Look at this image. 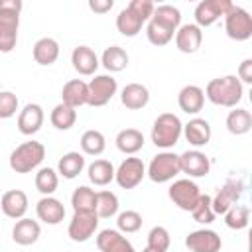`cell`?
I'll return each mask as SVG.
<instances>
[{
  "mask_svg": "<svg viewBox=\"0 0 252 252\" xmlns=\"http://www.w3.org/2000/svg\"><path fill=\"white\" fill-rule=\"evenodd\" d=\"M203 93L213 104L234 108L242 100L244 89H242V83L236 79V75H224V77H217L209 81Z\"/></svg>",
  "mask_w": 252,
  "mask_h": 252,
  "instance_id": "obj_1",
  "label": "cell"
},
{
  "mask_svg": "<svg viewBox=\"0 0 252 252\" xmlns=\"http://www.w3.org/2000/svg\"><path fill=\"white\" fill-rule=\"evenodd\" d=\"M22 6V0H0V53L16 47Z\"/></svg>",
  "mask_w": 252,
  "mask_h": 252,
  "instance_id": "obj_2",
  "label": "cell"
},
{
  "mask_svg": "<svg viewBox=\"0 0 252 252\" xmlns=\"http://www.w3.org/2000/svg\"><path fill=\"white\" fill-rule=\"evenodd\" d=\"M183 134V124L177 114L173 112H161L152 126V142L158 148H173Z\"/></svg>",
  "mask_w": 252,
  "mask_h": 252,
  "instance_id": "obj_3",
  "label": "cell"
},
{
  "mask_svg": "<svg viewBox=\"0 0 252 252\" xmlns=\"http://www.w3.org/2000/svg\"><path fill=\"white\" fill-rule=\"evenodd\" d=\"M43 158H45V148L41 142L35 140L24 142L10 154V169L16 173H30L43 161Z\"/></svg>",
  "mask_w": 252,
  "mask_h": 252,
  "instance_id": "obj_4",
  "label": "cell"
},
{
  "mask_svg": "<svg viewBox=\"0 0 252 252\" xmlns=\"http://www.w3.org/2000/svg\"><path fill=\"white\" fill-rule=\"evenodd\" d=\"M146 173H148V177L154 183H167V181H171L177 173H181L179 156L173 154V152H161V154L154 156Z\"/></svg>",
  "mask_w": 252,
  "mask_h": 252,
  "instance_id": "obj_5",
  "label": "cell"
},
{
  "mask_svg": "<svg viewBox=\"0 0 252 252\" xmlns=\"http://www.w3.org/2000/svg\"><path fill=\"white\" fill-rule=\"evenodd\" d=\"M224 30L230 39L246 41L252 37V16L244 8L232 4L230 10L224 14Z\"/></svg>",
  "mask_w": 252,
  "mask_h": 252,
  "instance_id": "obj_6",
  "label": "cell"
},
{
  "mask_svg": "<svg viewBox=\"0 0 252 252\" xmlns=\"http://www.w3.org/2000/svg\"><path fill=\"white\" fill-rule=\"evenodd\" d=\"M244 193V183L240 177H228L226 183L219 189V193L211 199V207L215 215H224Z\"/></svg>",
  "mask_w": 252,
  "mask_h": 252,
  "instance_id": "obj_7",
  "label": "cell"
},
{
  "mask_svg": "<svg viewBox=\"0 0 252 252\" xmlns=\"http://www.w3.org/2000/svg\"><path fill=\"white\" fill-rule=\"evenodd\" d=\"M89 85V106H104L118 91V83L110 75H96Z\"/></svg>",
  "mask_w": 252,
  "mask_h": 252,
  "instance_id": "obj_8",
  "label": "cell"
},
{
  "mask_svg": "<svg viewBox=\"0 0 252 252\" xmlns=\"http://www.w3.org/2000/svg\"><path fill=\"white\" fill-rule=\"evenodd\" d=\"M199 197H201V191H199L197 183L191 181V179H177L169 187V199L181 211H189L191 213V209L197 205Z\"/></svg>",
  "mask_w": 252,
  "mask_h": 252,
  "instance_id": "obj_9",
  "label": "cell"
},
{
  "mask_svg": "<svg viewBox=\"0 0 252 252\" xmlns=\"http://www.w3.org/2000/svg\"><path fill=\"white\" fill-rule=\"evenodd\" d=\"M144 175H146V165L140 158H126L114 171V179L122 189H134L138 183H142Z\"/></svg>",
  "mask_w": 252,
  "mask_h": 252,
  "instance_id": "obj_10",
  "label": "cell"
},
{
  "mask_svg": "<svg viewBox=\"0 0 252 252\" xmlns=\"http://www.w3.org/2000/svg\"><path fill=\"white\" fill-rule=\"evenodd\" d=\"M230 0H203L195 8V26L207 28L213 26L220 16H224L230 10Z\"/></svg>",
  "mask_w": 252,
  "mask_h": 252,
  "instance_id": "obj_11",
  "label": "cell"
},
{
  "mask_svg": "<svg viewBox=\"0 0 252 252\" xmlns=\"http://www.w3.org/2000/svg\"><path fill=\"white\" fill-rule=\"evenodd\" d=\"M98 226V217L96 213H75L69 226L67 234L73 242H87Z\"/></svg>",
  "mask_w": 252,
  "mask_h": 252,
  "instance_id": "obj_12",
  "label": "cell"
},
{
  "mask_svg": "<svg viewBox=\"0 0 252 252\" xmlns=\"http://www.w3.org/2000/svg\"><path fill=\"white\" fill-rule=\"evenodd\" d=\"M185 246L191 252H220L222 240L220 236L211 228H199L187 234Z\"/></svg>",
  "mask_w": 252,
  "mask_h": 252,
  "instance_id": "obj_13",
  "label": "cell"
},
{
  "mask_svg": "<svg viewBox=\"0 0 252 252\" xmlns=\"http://www.w3.org/2000/svg\"><path fill=\"white\" fill-rule=\"evenodd\" d=\"M179 167L189 177H205L211 171V159L199 150H187L179 156Z\"/></svg>",
  "mask_w": 252,
  "mask_h": 252,
  "instance_id": "obj_14",
  "label": "cell"
},
{
  "mask_svg": "<svg viewBox=\"0 0 252 252\" xmlns=\"http://www.w3.org/2000/svg\"><path fill=\"white\" fill-rule=\"evenodd\" d=\"M96 246L100 252H136L132 242L114 228H104L96 236Z\"/></svg>",
  "mask_w": 252,
  "mask_h": 252,
  "instance_id": "obj_15",
  "label": "cell"
},
{
  "mask_svg": "<svg viewBox=\"0 0 252 252\" xmlns=\"http://www.w3.org/2000/svg\"><path fill=\"white\" fill-rule=\"evenodd\" d=\"M43 118H45L43 108L39 104H35V102H30L18 114V130L24 136H32L43 126Z\"/></svg>",
  "mask_w": 252,
  "mask_h": 252,
  "instance_id": "obj_16",
  "label": "cell"
},
{
  "mask_svg": "<svg viewBox=\"0 0 252 252\" xmlns=\"http://www.w3.org/2000/svg\"><path fill=\"white\" fill-rule=\"evenodd\" d=\"M0 209L8 219H24L28 211V195L22 189H10L0 199Z\"/></svg>",
  "mask_w": 252,
  "mask_h": 252,
  "instance_id": "obj_17",
  "label": "cell"
},
{
  "mask_svg": "<svg viewBox=\"0 0 252 252\" xmlns=\"http://www.w3.org/2000/svg\"><path fill=\"white\" fill-rule=\"evenodd\" d=\"M203 43V32L195 24L179 26L175 32V45L181 53H195Z\"/></svg>",
  "mask_w": 252,
  "mask_h": 252,
  "instance_id": "obj_18",
  "label": "cell"
},
{
  "mask_svg": "<svg viewBox=\"0 0 252 252\" xmlns=\"http://www.w3.org/2000/svg\"><path fill=\"white\" fill-rule=\"evenodd\" d=\"M35 213H37V219L43 220L45 224H59L63 219H65V207L59 199L55 197H41L35 205Z\"/></svg>",
  "mask_w": 252,
  "mask_h": 252,
  "instance_id": "obj_19",
  "label": "cell"
},
{
  "mask_svg": "<svg viewBox=\"0 0 252 252\" xmlns=\"http://www.w3.org/2000/svg\"><path fill=\"white\" fill-rule=\"evenodd\" d=\"M183 136L185 140L195 146V148H201V146H207L211 142V124L205 120V118H191L185 126H183Z\"/></svg>",
  "mask_w": 252,
  "mask_h": 252,
  "instance_id": "obj_20",
  "label": "cell"
},
{
  "mask_svg": "<svg viewBox=\"0 0 252 252\" xmlns=\"http://www.w3.org/2000/svg\"><path fill=\"white\" fill-rule=\"evenodd\" d=\"M89 100V85L81 79H71L63 85V91H61V102L69 104L71 108H79L83 104H87Z\"/></svg>",
  "mask_w": 252,
  "mask_h": 252,
  "instance_id": "obj_21",
  "label": "cell"
},
{
  "mask_svg": "<svg viewBox=\"0 0 252 252\" xmlns=\"http://www.w3.org/2000/svg\"><path fill=\"white\" fill-rule=\"evenodd\" d=\"M71 63L79 75H94L98 67V57L89 45H79L71 53Z\"/></svg>",
  "mask_w": 252,
  "mask_h": 252,
  "instance_id": "obj_22",
  "label": "cell"
},
{
  "mask_svg": "<svg viewBox=\"0 0 252 252\" xmlns=\"http://www.w3.org/2000/svg\"><path fill=\"white\" fill-rule=\"evenodd\" d=\"M41 234V228H39V222L37 220H32V219H18L14 228H12V238L16 244L20 246H30L33 242H37Z\"/></svg>",
  "mask_w": 252,
  "mask_h": 252,
  "instance_id": "obj_23",
  "label": "cell"
},
{
  "mask_svg": "<svg viewBox=\"0 0 252 252\" xmlns=\"http://www.w3.org/2000/svg\"><path fill=\"white\" fill-rule=\"evenodd\" d=\"M120 102L130 110H140L150 102V91L142 83H128L120 93Z\"/></svg>",
  "mask_w": 252,
  "mask_h": 252,
  "instance_id": "obj_24",
  "label": "cell"
},
{
  "mask_svg": "<svg viewBox=\"0 0 252 252\" xmlns=\"http://www.w3.org/2000/svg\"><path fill=\"white\" fill-rule=\"evenodd\" d=\"M179 108L187 114H197L205 104V93L197 85H185L177 94Z\"/></svg>",
  "mask_w": 252,
  "mask_h": 252,
  "instance_id": "obj_25",
  "label": "cell"
},
{
  "mask_svg": "<svg viewBox=\"0 0 252 252\" xmlns=\"http://www.w3.org/2000/svg\"><path fill=\"white\" fill-rule=\"evenodd\" d=\"M32 53H33V61L37 65H43V67L53 65L57 61V57H59V43L53 37H39L33 43V51Z\"/></svg>",
  "mask_w": 252,
  "mask_h": 252,
  "instance_id": "obj_26",
  "label": "cell"
},
{
  "mask_svg": "<svg viewBox=\"0 0 252 252\" xmlns=\"http://www.w3.org/2000/svg\"><path fill=\"white\" fill-rule=\"evenodd\" d=\"M144 142H146L144 134L140 130H136V128H124V130H120L116 134V148L122 154H128V156L140 152L144 148Z\"/></svg>",
  "mask_w": 252,
  "mask_h": 252,
  "instance_id": "obj_27",
  "label": "cell"
},
{
  "mask_svg": "<svg viewBox=\"0 0 252 252\" xmlns=\"http://www.w3.org/2000/svg\"><path fill=\"white\" fill-rule=\"evenodd\" d=\"M71 205L75 213H94L96 211V191L81 185L71 195Z\"/></svg>",
  "mask_w": 252,
  "mask_h": 252,
  "instance_id": "obj_28",
  "label": "cell"
},
{
  "mask_svg": "<svg viewBox=\"0 0 252 252\" xmlns=\"http://www.w3.org/2000/svg\"><path fill=\"white\" fill-rule=\"evenodd\" d=\"M100 63L104 65L106 71L110 73H118V71H124L128 67V53L126 49H122L120 45H110L102 51V57H100Z\"/></svg>",
  "mask_w": 252,
  "mask_h": 252,
  "instance_id": "obj_29",
  "label": "cell"
},
{
  "mask_svg": "<svg viewBox=\"0 0 252 252\" xmlns=\"http://www.w3.org/2000/svg\"><path fill=\"white\" fill-rule=\"evenodd\" d=\"M150 20L169 28L171 32H177V28L181 26V12H179V8H175L171 4H159L154 8V14Z\"/></svg>",
  "mask_w": 252,
  "mask_h": 252,
  "instance_id": "obj_30",
  "label": "cell"
},
{
  "mask_svg": "<svg viewBox=\"0 0 252 252\" xmlns=\"http://www.w3.org/2000/svg\"><path fill=\"white\" fill-rule=\"evenodd\" d=\"M252 128V114L246 108H234L226 116V130L234 136L248 134Z\"/></svg>",
  "mask_w": 252,
  "mask_h": 252,
  "instance_id": "obj_31",
  "label": "cell"
},
{
  "mask_svg": "<svg viewBox=\"0 0 252 252\" xmlns=\"http://www.w3.org/2000/svg\"><path fill=\"white\" fill-rule=\"evenodd\" d=\"M85 169V156L79 152H67L57 163V171L65 179H75L81 171Z\"/></svg>",
  "mask_w": 252,
  "mask_h": 252,
  "instance_id": "obj_32",
  "label": "cell"
},
{
  "mask_svg": "<svg viewBox=\"0 0 252 252\" xmlns=\"http://www.w3.org/2000/svg\"><path fill=\"white\" fill-rule=\"evenodd\" d=\"M89 179L91 183L102 187V185H108L112 179H114V165L108 161V159H94L91 165H89Z\"/></svg>",
  "mask_w": 252,
  "mask_h": 252,
  "instance_id": "obj_33",
  "label": "cell"
},
{
  "mask_svg": "<svg viewBox=\"0 0 252 252\" xmlns=\"http://www.w3.org/2000/svg\"><path fill=\"white\" fill-rule=\"evenodd\" d=\"M144 24H146V22H144L142 18H138V16H136L132 10H128V8L120 10V14L116 16V28H118V32H120L122 35H126V37L138 35Z\"/></svg>",
  "mask_w": 252,
  "mask_h": 252,
  "instance_id": "obj_34",
  "label": "cell"
},
{
  "mask_svg": "<svg viewBox=\"0 0 252 252\" xmlns=\"http://www.w3.org/2000/svg\"><path fill=\"white\" fill-rule=\"evenodd\" d=\"M49 120H51V124H53L57 130H69V128H73L75 122H77V110L71 108V106L65 104V102H59L57 106H53V110H51V114H49Z\"/></svg>",
  "mask_w": 252,
  "mask_h": 252,
  "instance_id": "obj_35",
  "label": "cell"
},
{
  "mask_svg": "<svg viewBox=\"0 0 252 252\" xmlns=\"http://www.w3.org/2000/svg\"><path fill=\"white\" fill-rule=\"evenodd\" d=\"M106 148V138L100 130H87L81 136V150L87 156H100Z\"/></svg>",
  "mask_w": 252,
  "mask_h": 252,
  "instance_id": "obj_36",
  "label": "cell"
},
{
  "mask_svg": "<svg viewBox=\"0 0 252 252\" xmlns=\"http://www.w3.org/2000/svg\"><path fill=\"white\" fill-rule=\"evenodd\" d=\"M57 185H59V177H57V171L55 169H51V167L37 169V173H35V189L43 197H49L51 193H55Z\"/></svg>",
  "mask_w": 252,
  "mask_h": 252,
  "instance_id": "obj_37",
  "label": "cell"
},
{
  "mask_svg": "<svg viewBox=\"0 0 252 252\" xmlns=\"http://www.w3.org/2000/svg\"><path fill=\"white\" fill-rule=\"evenodd\" d=\"M96 217L110 219L118 213V197L112 191H96Z\"/></svg>",
  "mask_w": 252,
  "mask_h": 252,
  "instance_id": "obj_38",
  "label": "cell"
},
{
  "mask_svg": "<svg viewBox=\"0 0 252 252\" xmlns=\"http://www.w3.org/2000/svg\"><path fill=\"white\" fill-rule=\"evenodd\" d=\"M224 224L228 228H234V230H242L248 226V220H250V209L246 205H232L224 215Z\"/></svg>",
  "mask_w": 252,
  "mask_h": 252,
  "instance_id": "obj_39",
  "label": "cell"
},
{
  "mask_svg": "<svg viewBox=\"0 0 252 252\" xmlns=\"http://www.w3.org/2000/svg\"><path fill=\"white\" fill-rule=\"evenodd\" d=\"M191 217L195 222H201V224H211L215 220V213H213V207H211V197L209 195H203L199 197L197 205L191 209Z\"/></svg>",
  "mask_w": 252,
  "mask_h": 252,
  "instance_id": "obj_40",
  "label": "cell"
},
{
  "mask_svg": "<svg viewBox=\"0 0 252 252\" xmlns=\"http://www.w3.org/2000/svg\"><path fill=\"white\" fill-rule=\"evenodd\" d=\"M173 33H175V32H171L169 28H165V26L154 22V20L148 22L146 35H148L150 43H154V45H165V43H169L171 37H173Z\"/></svg>",
  "mask_w": 252,
  "mask_h": 252,
  "instance_id": "obj_41",
  "label": "cell"
},
{
  "mask_svg": "<svg viewBox=\"0 0 252 252\" xmlns=\"http://www.w3.org/2000/svg\"><path fill=\"white\" fill-rule=\"evenodd\" d=\"M116 224L120 232H126V234L138 232L142 228V215L138 211H122L116 219Z\"/></svg>",
  "mask_w": 252,
  "mask_h": 252,
  "instance_id": "obj_42",
  "label": "cell"
},
{
  "mask_svg": "<svg viewBox=\"0 0 252 252\" xmlns=\"http://www.w3.org/2000/svg\"><path fill=\"white\" fill-rule=\"evenodd\" d=\"M171 244V236L167 232L165 226H154L148 234V246L150 248H156V250H161V252H167Z\"/></svg>",
  "mask_w": 252,
  "mask_h": 252,
  "instance_id": "obj_43",
  "label": "cell"
},
{
  "mask_svg": "<svg viewBox=\"0 0 252 252\" xmlns=\"http://www.w3.org/2000/svg\"><path fill=\"white\" fill-rule=\"evenodd\" d=\"M18 110V96L12 91H0V118H12Z\"/></svg>",
  "mask_w": 252,
  "mask_h": 252,
  "instance_id": "obj_44",
  "label": "cell"
},
{
  "mask_svg": "<svg viewBox=\"0 0 252 252\" xmlns=\"http://www.w3.org/2000/svg\"><path fill=\"white\" fill-rule=\"evenodd\" d=\"M126 8H128V10H132L138 18H142V20L146 22V20H150V18H152V14H154V8H156V6H154V2H152V0H132Z\"/></svg>",
  "mask_w": 252,
  "mask_h": 252,
  "instance_id": "obj_45",
  "label": "cell"
},
{
  "mask_svg": "<svg viewBox=\"0 0 252 252\" xmlns=\"http://www.w3.org/2000/svg\"><path fill=\"white\" fill-rule=\"evenodd\" d=\"M240 83H252V59H244L238 67V77Z\"/></svg>",
  "mask_w": 252,
  "mask_h": 252,
  "instance_id": "obj_46",
  "label": "cell"
},
{
  "mask_svg": "<svg viewBox=\"0 0 252 252\" xmlns=\"http://www.w3.org/2000/svg\"><path fill=\"white\" fill-rule=\"evenodd\" d=\"M112 6H114L112 0H89V8L96 14H106L112 10Z\"/></svg>",
  "mask_w": 252,
  "mask_h": 252,
  "instance_id": "obj_47",
  "label": "cell"
},
{
  "mask_svg": "<svg viewBox=\"0 0 252 252\" xmlns=\"http://www.w3.org/2000/svg\"><path fill=\"white\" fill-rule=\"evenodd\" d=\"M142 252H161V250H156V248H150V246H146Z\"/></svg>",
  "mask_w": 252,
  "mask_h": 252,
  "instance_id": "obj_48",
  "label": "cell"
}]
</instances>
